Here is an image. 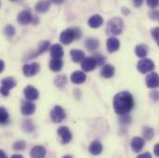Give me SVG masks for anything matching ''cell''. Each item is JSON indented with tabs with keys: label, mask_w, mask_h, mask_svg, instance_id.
<instances>
[{
	"label": "cell",
	"mask_w": 159,
	"mask_h": 158,
	"mask_svg": "<svg viewBox=\"0 0 159 158\" xmlns=\"http://www.w3.org/2000/svg\"><path fill=\"white\" fill-rule=\"evenodd\" d=\"M134 106L133 97L129 92H121L115 95L113 100V107L116 112L119 116L129 114Z\"/></svg>",
	"instance_id": "cell-1"
},
{
	"label": "cell",
	"mask_w": 159,
	"mask_h": 158,
	"mask_svg": "<svg viewBox=\"0 0 159 158\" xmlns=\"http://www.w3.org/2000/svg\"><path fill=\"white\" fill-rule=\"evenodd\" d=\"M81 37V32L79 28H69L63 31L59 36V40L63 44H70L75 39Z\"/></svg>",
	"instance_id": "cell-2"
},
{
	"label": "cell",
	"mask_w": 159,
	"mask_h": 158,
	"mask_svg": "<svg viewBox=\"0 0 159 158\" xmlns=\"http://www.w3.org/2000/svg\"><path fill=\"white\" fill-rule=\"evenodd\" d=\"M123 27H124L123 20L120 18L115 17L107 22V33L111 35H119L121 34Z\"/></svg>",
	"instance_id": "cell-3"
},
{
	"label": "cell",
	"mask_w": 159,
	"mask_h": 158,
	"mask_svg": "<svg viewBox=\"0 0 159 158\" xmlns=\"http://www.w3.org/2000/svg\"><path fill=\"white\" fill-rule=\"evenodd\" d=\"M17 84L16 79H13L12 77H7L4 78L1 80V87H0V94L3 96H8L9 94V90L14 88Z\"/></svg>",
	"instance_id": "cell-4"
},
{
	"label": "cell",
	"mask_w": 159,
	"mask_h": 158,
	"mask_svg": "<svg viewBox=\"0 0 159 158\" xmlns=\"http://www.w3.org/2000/svg\"><path fill=\"white\" fill-rule=\"evenodd\" d=\"M155 69V63L149 58H143L137 64V70L142 74H146Z\"/></svg>",
	"instance_id": "cell-5"
},
{
	"label": "cell",
	"mask_w": 159,
	"mask_h": 158,
	"mask_svg": "<svg viewBox=\"0 0 159 158\" xmlns=\"http://www.w3.org/2000/svg\"><path fill=\"white\" fill-rule=\"evenodd\" d=\"M50 116H51V119L54 123H60L66 119V112L61 106H56L51 110Z\"/></svg>",
	"instance_id": "cell-6"
},
{
	"label": "cell",
	"mask_w": 159,
	"mask_h": 158,
	"mask_svg": "<svg viewBox=\"0 0 159 158\" xmlns=\"http://www.w3.org/2000/svg\"><path fill=\"white\" fill-rule=\"evenodd\" d=\"M57 134L60 137L61 142L63 144H67V143L70 142V141L72 140V134L68 127H65V126L60 127L57 129Z\"/></svg>",
	"instance_id": "cell-7"
},
{
	"label": "cell",
	"mask_w": 159,
	"mask_h": 158,
	"mask_svg": "<svg viewBox=\"0 0 159 158\" xmlns=\"http://www.w3.org/2000/svg\"><path fill=\"white\" fill-rule=\"evenodd\" d=\"M40 70V65L38 63H32V64H25L22 67L23 74L26 77H33L36 75Z\"/></svg>",
	"instance_id": "cell-8"
},
{
	"label": "cell",
	"mask_w": 159,
	"mask_h": 158,
	"mask_svg": "<svg viewBox=\"0 0 159 158\" xmlns=\"http://www.w3.org/2000/svg\"><path fill=\"white\" fill-rule=\"evenodd\" d=\"M17 20H18V22L23 26L33 22V20H34V17L32 15V13L28 10H22L20 11L19 14H18V17H17Z\"/></svg>",
	"instance_id": "cell-9"
},
{
	"label": "cell",
	"mask_w": 159,
	"mask_h": 158,
	"mask_svg": "<svg viewBox=\"0 0 159 158\" xmlns=\"http://www.w3.org/2000/svg\"><path fill=\"white\" fill-rule=\"evenodd\" d=\"M24 96L27 100L30 101H35L39 98V93L36 88H34L32 85H28L23 90Z\"/></svg>",
	"instance_id": "cell-10"
},
{
	"label": "cell",
	"mask_w": 159,
	"mask_h": 158,
	"mask_svg": "<svg viewBox=\"0 0 159 158\" xmlns=\"http://www.w3.org/2000/svg\"><path fill=\"white\" fill-rule=\"evenodd\" d=\"M97 63L94 57L93 56H89V57H85L82 61H81V69L83 70V71L86 72H90L93 71L95 67H96Z\"/></svg>",
	"instance_id": "cell-11"
},
{
	"label": "cell",
	"mask_w": 159,
	"mask_h": 158,
	"mask_svg": "<svg viewBox=\"0 0 159 158\" xmlns=\"http://www.w3.org/2000/svg\"><path fill=\"white\" fill-rule=\"evenodd\" d=\"M146 86L150 89H156L159 87V75L156 72H151L146 76Z\"/></svg>",
	"instance_id": "cell-12"
},
{
	"label": "cell",
	"mask_w": 159,
	"mask_h": 158,
	"mask_svg": "<svg viewBox=\"0 0 159 158\" xmlns=\"http://www.w3.org/2000/svg\"><path fill=\"white\" fill-rule=\"evenodd\" d=\"M35 110H36L35 105L32 101L27 100V101L22 102L20 111H21V114L23 116H31L35 112Z\"/></svg>",
	"instance_id": "cell-13"
},
{
	"label": "cell",
	"mask_w": 159,
	"mask_h": 158,
	"mask_svg": "<svg viewBox=\"0 0 159 158\" xmlns=\"http://www.w3.org/2000/svg\"><path fill=\"white\" fill-rule=\"evenodd\" d=\"M144 144H145V141L141 138V137H134L132 140H131V142H130V147L132 149V151L134 153H139L143 150V148L144 147Z\"/></svg>",
	"instance_id": "cell-14"
},
{
	"label": "cell",
	"mask_w": 159,
	"mask_h": 158,
	"mask_svg": "<svg viewBox=\"0 0 159 158\" xmlns=\"http://www.w3.org/2000/svg\"><path fill=\"white\" fill-rule=\"evenodd\" d=\"M119 46H120V43L119 39H117L116 37H110L107 41V48L110 54L118 51L119 49Z\"/></svg>",
	"instance_id": "cell-15"
},
{
	"label": "cell",
	"mask_w": 159,
	"mask_h": 158,
	"mask_svg": "<svg viewBox=\"0 0 159 158\" xmlns=\"http://www.w3.org/2000/svg\"><path fill=\"white\" fill-rule=\"evenodd\" d=\"M49 68L54 72H58L63 68V61L61 58L58 57H52V59L49 62Z\"/></svg>",
	"instance_id": "cell-16"
},
{
	"label": "cell",
	"mask_w": 159,
	"mask_h": 158,
	"mask_svg": "<svg viewBox=\"0 0 159 158\" xmlns=\"http://www.w3.org/2000/svg\"><path fill=\"white\" fill-rule=\"evenodd\" d=\"M103 22H104V20L100 15H93L88 20L89 26L91 28H93V29H97V28L101 27Z\"/></svg>",
	"instance_id": "cell-17"
},
{
	"label": "cell",
	"mask_w": 159,
	"mask_h": 158,
	"mask_svg": "<svg viewBox=\"0 0 159 158\" xmlns=\"http://www.w3.org/2000/svg\"><path fill=\"white\" fill-rule=\"evenodd\" d=\"M115 74V68L111 64H107L103 67L101 70V76L106 79H110Z\"/></svg>",
	"instance_id": "cell-18"
},
{
	"label": "cell",
	"mask_w": 159,
	"mask_h": 158,
	"mask_svg": "<svg viewBox=\"0 0 159 158\" xmlns=\"http://www.w3.org/2000/svg\"><path fill=\"white\" fill-rule=\"evenodd\" d=\"M50 54L52 57L61 58L64 55V51H63L62 46L59 43H55L50 46Z\"/></svg>",
	"instance_id": "cell-19"
},
{
	"label": "cell",
	"mask_w": 159,
	"mask_h": 158,
	"mask_svg": "<svg viewBox=\"0 0 159 158\" xmlns=\"http://www.w3.org/2000/svg\"><path fill=\"white\" fill-rule=\"evenodd\" d=\"M89 152L93 156H99L103 152V145L99 141H93L90 147H89Z\"/></svg>",
	"instance_id": "cell-20"
},
{
	"label": "cell",
	"mask_w": 159,
	"mask_h": 158,
	"mask_svg": "<svg viewBox=\"0 0 159 158\" xmlns=\"http://www.w3.org/2000/svg\"><path fill=\"white\" fill-rule=\"evenodd\" d=\"M70 79L72 81V83L75 84H81L86 80V75L83 71H75L71 74L70 76Z\"/></svg>",
	"instance_id": "cell-21"
},
{
	"label": "cell",
	"mask_w": 159,
	"mask_h": 158,
	"mask_svg": "<svg viewBox=\"0 0 159 158\" xmlns=\"http://www.w3.org/2000/svg\"><path fill=\"white\" fill-rule=\"evenodd\" d=\"M46 155V150L44 147L41 146V145H36L34 146L32 151H31V156L35 158H43Z\"/></svg>",
	"instance_id": "cell-22"
},
{
	"label": "cell",
	"mask_w": 159,
	"mask_h": 158,
	"mask_svg": "<svg viewBox=\"0 0 159 158\" xmlns=\"http://www.w3.org/2000/svg\"><path fill=\"white\" fill-rule=\"evenodd\" d=\"M70 57H71L72 61H74L75 63H80L85 58V54L82 50L72 49L70 51Z\"/></svg>",
	"instance_id": "cell-23"
},
{
	"label": "cell",
	"mask_w": 159,
	"mask_h": 158,
	"mask_svg": "<svg viewBox=\"0 0 159 158\" xmlns=\"http://www.w3.org/2000/svg\"><path fill=\"white\" fill-rule=\"evenodd\" d=\"M49 47H50V43H49L48 41H43V42H41L39 43V45H38V50H37L36 52H34V53L29 57V59L38 56L41 54L44 53Z\"/></svg>",
	"instance_id": "cell-24"
},
{
	"label": "cell",
	"mask_w": 159,
	"mask_h": 158,
	"mask_svg": "<svg viewBox=\"0 0 159 158\" xmlns=\"http://www.w3.org/2000/svg\"><path fill=\"white\" fill-rule=\"evenodd\" d=\"M148 51H149V48L146 44H138L136 47H135V54L138 57H141V58H144L147 54H148Z\"/></svg>",
	"instance_id": "cell-25"
},
{
	"label": "cell",
	"mask_w": 159,
	"mask_h": 158,
	"mask_svg": "<svg viewBox=\"0 0 159 158\" xmlns=\"http://www.w3.org/2000/svg\"><path fill=\"white\" fill-rule=\"evenodd\" d=\"M50 8V2L46 0H41L35 5V10L39 13H44Z\"/></svg>",
	"instance_id": "cell-26"
},
{
	"label": "cell",
	"mask_w": 159,
	"mask_h": 158,
	"mask_svg": "<svg viewBox=\"0 0 159 158\" xmlns=\"http://www.w3.org/2000/svg\"><path fill=\"white\" fill-rule=\"evenodd\" d=\"M99 46V41L95 38H88L85 41V47L90 52H93Z\"/></svg>",
	"instance_id": "cell-27"
},
{
	"label": "cell",
	"mask_w": 159,
	"mask_h": 158,
	"mask_svg": "<svg viewBox=\"0 0 159 158\" xmlns=\"http://www.w3.org/2000/svg\"><path fill=\"white\" fill-rule=\"evenodd\" d=\"M9 121V115L7 110L3 107L0 106V125H6L7 124Z\"/></svg>",
	"instance_id": "cell-28"
},
{
	"label": "cell",
	"mask_w": 159,
	"mask_h": 158,
	"mask_svg": "<svg viewBox=\"0 0 159 158\" xmlns=\"http://www.w3.org/2000/svg\"><path fill=\"white\" fill-rule=\"evenodd\" d=\"M21 127H22V129H23L26 133H32V132H34V129H35L34 125L33 122H32L31 120H29V119L23 121Z\"/></svg>",
	"instance_id": "cell-29"
},
{
	"label": "cell",
	"mask_w": 159,
	"mask_h": 158,
	"mask_svg": "<svg viewBox=\"0 0 159 158\" xmlns=\"http://www.w3.org/2000/svg\"><path fill=\"white\" fill-rule=\"evenodd\" d=\"M54 83H55V85H56L57 88L62 89V88L65 87L66 84H67V77L64 76V75H59V76H57V77L55 79Z\"/></svg>",
	"instance_id": "cell-30"
},
{
	"label": "cell",
	"mask_w": 159,
	"mask_h": 158,
	"mask_svg": "<svg viewBox=\"0 0 159 158\" xmlns=\"http://www.w3.org/2000/svg\"><path fill=\"white\" fill-rule=\"evenodd\" d=\"M143 135L146 140H152L155 136V130L150 127H144L143 129Z\"/></svg>",
	"instance_id": "cell-31"
},
{
	"label": "cell",
	"mask_w": 159,
	"mask_h": 158,
	"mask_svg": "<svg viewBox=\"0 0 159 158\" xmlns=\"http://www.w3.org/2000/svg\"><path fill=\"white\" fill-rule=\"evenodd\" d=\"M4 34H5V35H6L7 38L10 39V38H12V37L15 36L16 30H15V28H14L12 25L8 24V25H7V26L5 27V29H4Z\"/></svg>",
	"instance_id": "cell-32"
},
{
	"label": "cell",
	"mask_w": 159,
	"mask_h": 158,
	"mask_svg": "<svg viewBox=\"0 0 159 158\" xmlns=\"http://www.w3.org/2000/svg\"><path fill=\"white\" fill-rule=\"evenodd\" d=\"M26 148V142L24 141H17L13 144V149L15 151H23Z\"/></svg>",
	"instance_id": "cell-33"
},
{
	"label": "cell",
	"mask_w": 159,
	"mask_h": 158,
	"mask_svg": "<svg viewBox=\"0 0 159 158\" xmlns=\"http://www.w3.org/2000/svg\"><path fill=\"white\" fill-rule=\"evenodd\" d=\"M93 57L95 58L96 63H97L98 66H102V65H104L105 62H106V57H105L104 56H102L101 54H96Z\"/></svg>",
	"instance_id": "cell-34"
},
{
	"label": "cell",
	"mask_w": 159,
	"mask_h": 158,
	"mask_svg": "<svg viewBox=\"0 0 159 158\" xmlns=\"http://www.w3.org/2000/svg\"><path fill=\"white\" fill-rule=\"evenodd\" d=\"M146 3L149 7L151 8H157L159 6V0H146Z\"/></svg>",
	"instance_id": "cell-35"
},
{
	"label": "cell",
	"mask_w": 159,
	"mask_h": 158,
	"mask_svg": "<svg viewBox=\"0 0 159 158\" xmlns=\"http://www.w3.org/2000/svg\"><path fill=\"white\" fill-rule=\"evenodd\" d=\"M151 34H152V36L154 37V39L157 41V43H158L159 45V27H157V28L153 29Z\"/></svg>",
	"instance_id": "cell-36"
},
{
	"label": "cell",
	"mask_w": 159,
	"mask_h": 158,
	"mask_svg": "<svg viewBox=\"0 0 159 158\" xmlns=\"http://www.w3.org/2000/svg\"><path fill=\"white\" fill-rule=\"evenodd\" d=\"M150 97L152 98L153 101L155 102H158L159 101V91L157 90H155V91H152L150 93Z\"/></svg>",
	"instance_id": "cell-37"
},
{
	"label": "cell",
	"mask_w": 159,
	"mask_h": 158,
	"mask_svg": "<svg viewBox=\"0 0 159 158\" xmlns=\"http://www.w3.org/2000/svg\"><path fill=\"white\" fill-rule=\"evenodd\" d=\"M132 2H133V5H134L136 7H140L143 5V0H132Z\"/></svg>",
	"instance_id": "cell-38"
},
{
	"label": "cell",
	"mask_w": 159,
	"mask_h": 158,
	"mask_svg": "<svg viewBox=\"0 0 159 158\" xmlns=\"http://www.w3.org/2000/svg\"><path fill=\"white\" fill-rule=\"evenodd\" d=\"M50 3H53V4H56V5H61L63 4L66 0H48Z\"/></svg>",
	"instance_id": "cell-39"
},
{
	"label": "cell",
	"mask_w": 159,
	"mask_h": 158,
	"mask_svg": "<svg viewBox=\"0 0 159 158\" xmlns=\"http://www.w3.org/2000/svg\"><path fill=\"white\" fill-rule=\"evenodd\" d=\"M138 157L139 158H145V157L151 158L152 157V156H151V154H150V153H143V154H142V155H139V156H138Z\"/></svg>",
	"instance_id": "cell-40"
},
{
	"label": "cell",
	"mask_w": 159,
	"mask_h": 158,
	"mask_svg": "<svg viewBox=\"0 0 159 158\" xmlns=\"http://www.w3.org/2000/svg\"><path fill=\"white\" fill-rule=\"evenodd\" d=\"M154 153H155V155H156L157 156H158L159 157V143L155 145V147H154Z\"/></svg>",
	"instance_id": "cell-41"
},
{
	"label": "cell",
	"mask_w": 159,
	"mask_h": 158,
	"mask_svg": "<svg viewBox=\"0 0 159 158\" xmlns=\"http://www.w3.org/2000/svg\"><path fill=\"white\" fill-rule=\"evenodd\" d=\"M4 69H5V63L2 59H0V73L4 70Z\"/></svg>",
	"instance_id": "cell-42"
},
{
	"label": "cell",
	"mask_w": 159,
	"mask_h": 158,
	"mask_svg": "<svg viewBox=\"0 0 159 158\" xmlns=\"http://www.w3.org/2000/svg\"><path fill=\"white\" fill-rule=\"evenodd\" d=\"M7 157V155L4 153L3 150H0V158H6Z\"/></svg>",
	"instance_id": "cell-43"
},
{
	"label": "cell",
	"mask_w": 159,
	"mask_h": 158,
	"mask_svg": "<svg viewBox=\"0 0 159 158\" xmlns=\"http://www.w3.org/2000/svg\"><path fill=\"white\" fill-rule=\"evenodd\" d=\"M11 157L12 158H22L23 156H22L21 155H12V156H11Z\"/></svg>",
	"instance_id": "cell-44"
},
{
	"label": "cell",
	"mask_w": 159,
	"mask_h": 158,
	"mask_svg": "<svg viewBox=\"0 0 159 158\" xmlns=\"http://www.w3.org/2000/svg\"><path fill=\"white\" fill-rule=\"evenodd\" d=\"M157 20H159V13H158V16H157Z\"/></svg>",
	"instance_id": "cell-45"
},
{
	"label": "cell",
	"mask_w": 159,
	"mask_h": 158,
	"mask_svg": "<svg viewBox=\"0 0 159 158\" xmlns=\"http://www.w3.org/2000/svg\"><path fill=\"white\" fill-rule=\"evenodd\" d=\"M11 1H16V0H11Z\"/></svg>",
	"instance_id": "cell-46"
},
{
	"label": "cell",
	"mask_w": 159,
	"mask_h": 158,
	"mask_svg": "<svg viewBox=\"0 0 159 158\" xmlns=\"http://www.w3.org/2000/svg\"><path fill=\"white\" fill-rule=\"evenodd\" d=\"M0 5H1V3H0Z\"/></svg>",
	"instance_id": "cell-47"
}]
</instances>
